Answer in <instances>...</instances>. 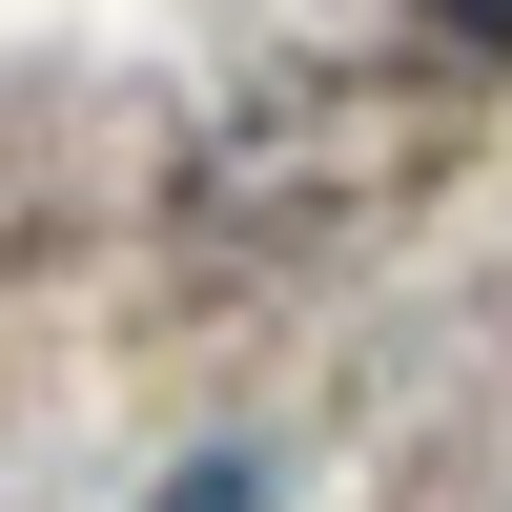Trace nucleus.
Here are the masks:
<instances>
[{
  "label": "nucleus",
  "mask_w": 512,
  "mask_h": 512,
  "mask_svg": "<svg viewBox=\"0 0 512 512\" xmlns=\"http://www.w3.org/2000/svg\"><path fill=\"white\" fill-rule=\"evenodd\" d=\"M164 512H267V492H246V472H185V492H164Z\"/></svg>",
  "instance_id": "nucleus-1"
},
{
  "label": "nucleus",
  "mask_w": 512,
  "mask_h": 512,
  "mask_svg": "<svg viewBox=\"0 0 512 512\" xmlns=\"http://www.w3.org/2000/svg\"><path fill=\"white\" fill-rule=\"evenodd\" d=\"M431 21H451V41H512V0H431Z\"/></svg>",
  "instance_id": "nucleus-2"
}]
</instances>
